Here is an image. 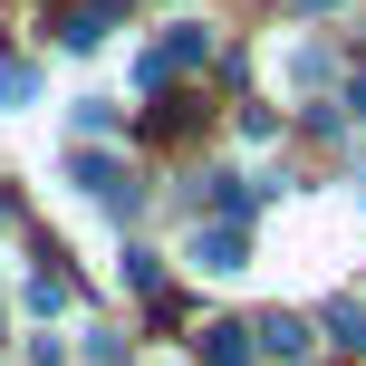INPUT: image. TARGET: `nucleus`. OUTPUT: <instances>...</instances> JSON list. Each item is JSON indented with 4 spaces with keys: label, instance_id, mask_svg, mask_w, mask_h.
Instances as JSON below:
<instances>
[{
    "label": "nucleus",
    "instance_id": "obj_6",
    "mask_svg": "<svg viewBox=\"0 0 366 366\" xmlns=\"http://www.w3.org/2000/svg\"><path fill=\"white\" fill-rule=\"evenodd\" d=\"M328 337H337V347H366V309H357V299H337V309H328Z\"/></svg>",
    "mask_w": 366,
    "mask_h": 366
},
{
    "label": "nucleus",
    "instance_id": "obj_3",
    "mask_svg": "<svg viewBox=\"0 0 366 366\" xmlns=\"http://www.w3.org/2000/svg\"><path fill=\"white\" fill-rule=\"evenodd\" d=\"M193 58H212V29H164V39H154V58H145V77L193 68Z\"/></svg>",
    "mask_w": 366,
    "mask_h": 366
},
{
    "label": "nucleus",
    "instance_id": "obj_2",
    "mask_svg": "<svg viewBox=\"0 0 366 366\" xmlns=\"http://www.w3.org/2000/svg\"><path fill=\"white\" fill-rule=\"evenodd\" d=\"M77 193H97L107 212H135V183H126V164H107V154H77Z\"/></svg>",
    "mask_w": 366,
    "mask_h": 366
},
{
    "label": "nucleus",
    "instance_id": "obj_8",
    "mask_svg": "<svg viewBox=\"0 0 366 366\" xmlns=\"http://www.w3.org/2000/svg\"><path fill=\"white\" fill-rule=\"evenodd\" d=\"M309 10H328V0H309Z\"/></svg>",
    "mask_w": 366,
    "mask_h": 366
},
{
    "label": "nucleus",
    "instance_id": "obj_4",
    "mask_svg": "<svg viewBox=\"0 0 366 366\" xmlns=\"http://www.w3.org/2000/svg\"><path fill=\"white\" fill-rule=\"evenodd\" d=\"M251 347H260V337L232 328V318H222V328H202V366H251Z\"/></svg>",
    "mask_w": 366,
    "mask_h": 366
},
{
    "label": "nucleus",
    "instance_id": "obj_5",
    "mask_svg": "<svg viewBox=\"0 0 366 366\" xmlns=\"http://www.w3.org/2000/svg\"><path fill=\"white\" fill-rule=\"evenodd\" d=\"M251 337H260V347H270V357H290V366L309 357V328H299V318H260Z\"/></svg>",
    "mask_w": 366,
    "mask_h": 366
},
{
    "label": "nucleus",
    "instance_id": "obj_1",
    "mask_svg": "<svg viewBox=\"0 0 366 366\" xmlns=\"http://www.w3.org/2000/svg\"><path fill=\"white\" fill-rule=\"evenodd\" d=\"M193 260H202V270H241V260H251V232H241V222H202Z\"/></svg>",
    "mask_w": 366,
    "mask_h": 366
},
{
    "label": "nucleus",
    "instance_id": "obj_7",
    "mask_svg": "<svg viewBox=\"0 0 366 366\" xmlns=\"http://www.w3.org/2000/svg\"><path fill=\"white\" fill-rule=\"evenodd\" d=\"M29 309H68V270H39L29 280Z\"/></svg>",
    "mask_w": 366,
    "mask_h": 366
}]
</instances>
